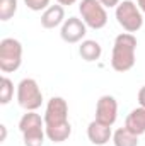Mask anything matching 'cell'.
<instances>
[{"instance_id": "cell-15", "label": "cell", "mask_w": 145, "mask_h": 146, "mask_svg": "<svg viewBox=\"0 0 145 146\" xmlns=\"http://www.w3.org/2000/svg\"><path fill=\"white\" fill-rule=\"evenodd\" d=\"M14 99V82L9 76L0 78V104L7 106Z\"/></svg>"}, {"instance_id": "cell-17", "label": "cell", "mask_w": 145, "mask_h": 146, "mask_svg": "<svg viewBox=\"0 0 145 146\" xmlns=\"http://www.w3.org/2000/svg\"><path fill=\"white\" fill-rule=\"evenodd\" d=\"M24 3L33 12H41L50 7V0H24Z\"/></svg>"}, {"instance_id": "cell-21", "label": "cell", "mask_w": 145, "mask_h": 146, "mask_svg": "<svg viewBox=\"0 0 145 146\" xmlns=\"http://www.w3.org/2000/svg\"><path fill=\"white\" fill-rule=\"evenodd\" d=\"M0 131H2V136H0V141L3 143V141H5V138H7V127H5V124H2V126H0Z\"/></svg>"}, {"instance_id": "cell-19", "label": "cell", "mask_w": 145, "mask_h": 146, "mask_svg": "<svg viewBox=\"0 0 145 146\" xmlns=\"http://www.w3.org/2000/svg\"><path fill=\"white\" fill-rule=\"evenodd\" d=\"M101 3H103V7H106V9H116L118 5H119V0H99Z\"/></svg>"}, {"instance_id": "cell-4", "label": "cell", "mask_w": 145, "mask_h": 146, "mask_svg": "<svg viewBox=\"0 0 145 146\" xmlns=\"http://www.w3.org/2000/svg\"><path fill=\"white\" fill-rule=\"evenodd\" d=\"M114 17L116 22L123 27L125 33H138L144 26V12L138 9L137 2L133 0H123L119 5L114 9Z\"/></svg>"}, {"instance_id": "cell-10", "label": "cell", "mask_w": 145, "mask_h": 146, "mask_svg": "<svg viewBox=\"0 0 145 146\" xmlns=\"http://www.w3.org/2000/svg\"><path fill=\"white\" fill-rule=\"evenodd\" d=\"M87 138L94 146H104L109 143V139H113V131L111 126H106L99 121H92L87 126Z\"/></svg>"}, {"instance_id": "cell-1", "label": "cell", "mask_w": 145, "mask_h": 146, "mask_svg": "<svg viewBox=\"0 0 145 146\" xmlns=\"http://www.w3.org/2000/svg\"><path fill=\"white\" fill-rule=\"evenodd\" d=\"M46 138L51 143H63L72 134V124L68 121V104L63 97H51L44 109Z\"/></svg>"}, {"instance_id": "cell-5", "label": "cell", "mask_w": 145, "mask_h": 146, "mask_svg": "<svg viewBox=\"0 0 145 146\" xmlns=\"http://www.w3.org/2000/svg\"><path fill=\"white\" fill-rule=\"evenodd\" d=\"M22 65V44L19 39L5 37L0 41V70L3 73L17 72Z\"/></svg>"}, {"instance_id": "cell-9", "label": "cell", "mask_w": 145, "mask_h": 146, "mask_svg": "<svg viewBox=\"0 0 145 146\" xmlns=\"http://www.w3.org/2000/svg\"><path fill=\"white\" fill-rule=\"evenodd\" d=\"M96 121L113 126L118 119V102L113 95H103L99 97L97 104H96Z\"/></svg>"}, {"instance_id": "cell-16", "label": "cell", "mask_w": 145, "mask_h": 146, "mask_svg": "<svg viewBox=\"0 0 145 146\" xmlns=\"http://www.w3.org/2000/svg\"><path fill=\"white\" fill-rule=\"evenodd\" d=\"M19 7V0H0V21L7 22L10 21Z\"/></svg>"}, {"instance_id": "cell-2", "label": "cell", "mask_w": 145, "mask_h": 146, "mask_svg": "<svg viewBox=\"0 0 145 146\" xmlns=\"http://www.w3.org/2000/svg\"><path fill=\"white\" fill-rule=\"evenodd\" d=\"M137 37L130 33L118 34L111 51V68L118 73H126L137 61Z\"/></svg>"}, {"instance_id": "cell-13", "label": "cell", "mask_w": 145, "mask_h": 146, "mask_svg": "<svg viewBox=\"0 0 145 146\" xmlns=\"http://www.w3.org/2000/svg\"><path fill=\"white\" fill-rule=\"evenodd\" d=\"M79 54L84 61L87 63H92V61H97L103 54V48L97 41L94 39H84L79 46Z\"/></svg>"}, {"instance_id": "cell-3", "label": "cell", "mask_w": 145, "mask_h": 146, "mask_svg": "<svg viewBox=\"0 0 145 146\" xmlns=\"http://www.w3.org/2000/svg\"><path fill=\"white\" fill-rule=\"evenodd\" d=\"M19 131L22 134L24 146H43L46 139L44 117H41L36 110H28L22 114L19 121Z\"/></svg>"}, {"instance_id": "cell-7", "label": "cell", "mask_w": 145, "mask_h": 146, "mask_svg": "<svg viewBox=\"0 0 145 146\" xmlns=\"http://www.w3.org/2000/svg\"><path fill=\"white\" fill-rule=\"evenodd\" d=\"M79 12H80L82 21L85 22V26L94 31H99L108 24L106 7H103V3L99 0H80Z\"/></svg>"}, {"instance_id": "cell-8", "label": "cell", "mask_w": 145, "mask_h": 146, "mask_svg": "<svg viewBox=\"0 0 145 146\" xmlns=\"http://www.w3.org/2000/svg\"><path fill=\"white\" fill-rule=\"evenodd\" d=\"M85 34H87V26H85V22H84L82 19L75 17V15L65 19V22H63L62 27H60V37H62L65 42H68V44L82 42L84 37H85Z\"/></svg>"}, {"instance_id": "cell-12", "label": "cell", "mask_w": 145, "mask_h": 146, "mask_svg": "<svg viewBox=\"0 0 145 146\" xmlns=\"http://www.w3.org/2000/svg\"><path fill=\"white\" fill-rule=\"evenodd\" d=\"M125 127H128L137 136L145 134V109L144 107L138 106V107L130 110V114L125 119Z\"/></svg>"}, {"instance_id": "cell-6", "label": "cell", "mask_w": 145, "mask_h": 146, "mask_svg": "<svg viewBox=\"0 0 145 146\" xmlns=\"http://www.w3.org/2000/svg\"><path fill=\"white\" fill-rule=\"evenodd\" d=\"M17 104L26 110H38L43 104V92L34 78H22L17 85Z\"/></svg>"}, {"instance_id": "cell-11", "label": "cell", "mask_w": 145, "mask_h": 146, "mask_svg": "<svg viewBox=\"0 0 145 146\" xmlns=\"http://www.w3.org/2000/svg\"><path fill=\"white\" fill-rule=\"evenodd\" d=\"M63 22H65V7L60 5V3L50 5L41 14V27H44V29L62 27Z\"/></svg>"}, {"instance_id": "cell-14", "label": "cell", "mask_w": 145, "mask_h": 146, "mask_svg": "<svg viewBox=\"0 0 145 146\" xmlns=\"http://www.w3.org/2000/svg\"><path fill=\"white\" fill-rule=\"evenodd\" d=\"M113 145L114 146H138V136L132 133L128 127H118L113 133Z\"/></svg>"}, {"instance_id": "cell-20", "label": "cell", "mask_w": 145, "mask_h": 146, "mask_svg": "<svg viewBox=\"0 0 145 146\" xmlns=\"http://www.w3.org/2000/svg\"><path fill=\"white\" fill-rule=\"evenodd\" d=\"M79 0H56V3H60V5H63V7H70L73 3H77Z\"/></svg>"}, {"instance_id": "cell-22", "label": "cell", "mask_w": 145, "mask_h": 146, "mask_svg": "<svg viewBox=\"0 0 145 146\" xmlns=\"http://www.w3.org/2000/svg\"><path fill=\"white\" fill-rule=\"evenodd\" d=\"M137 5H138V9L145 14V0H137Z\"/></svg>"}, {"instance_id": "cell-18", "label": "cell", "mask_w": 145, "mask_h": 146, "mask_svg": "<svg viewBox=\"0 0 145 146\" xmlns=\"http://www.w3.org/2000/svg\"><path fill=\"white\" fill-rule=\"evenodd\" d=\"M137 100H138V106L145 109V85L140 87V90H138V94H137Z\"/></svg>"}]
</instances>
